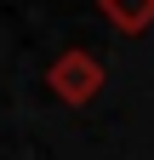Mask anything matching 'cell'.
I'll list each match as a JSON object with an SVG mask.
<instances>
[{"mask_svg":"<svg viewBox=\"0 0 154 160\" xmlns=\"http://www.w3.org/2000/svg\"><path fill=\"white\" fill-rule=\"evenodd\" d=\"M97 17H103L114 34L137 40V34L154 29V0H97Z\"/></svg>","mask_w":154,"mask_h":160,"instance_id":"obj_2","label":"cell"},{"mask_svg":"<svg viewBox=\"0 0 154 160\" xmlns=\"http://www.w3.org/2000/svg\"><path fill=\"white\" fill-rule=\"evenodd\" d=\"M103 86H108V69H103V57H97V52H86V46L57 52V57H51V69H46V92L57 97V103H69V109L97 103V92H103Z\"/></svg>","mask_w":154,"mask_h":160,"instance_id":"obj_1","label":"cell"}]
</instances>
